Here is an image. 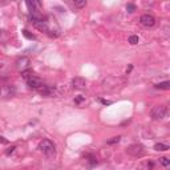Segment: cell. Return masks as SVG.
<instances>
[{"label": "cell", "instance_id": "1", "mask_svg": "<svg viewBox=\"0 0 170 170\" xmlns=\"http://www.w3.org/2000/svg\"><path fill=\"white\" fill-rule=\"evenodd\" d=\"M126 153L129 156L135 157V158H141L146 153V150H145V146L141 145V144H132V145H129L126 148Z\"/></svg>", "mask_w": 170, "mask_h": 170}, {"label": "cell", "instance_id": "2", "mask_svg": "<svg viewBox=\"0 0 170 170\" xmlns=\"http://www.w3.org/2000/svg\"><path fill=\"white\" fill-rule=\"evenodd\" d=\"M166 113H167V108L165 105H157L150 110V117L154 121H160V120H163L166 117Z\"/></svg>", "mask_w": 170, "mask_h": 170}, {"label": "cell", "instance_id": "3", "mask_svg": "<svg viewBox=\"0 0 170 170\" xmlns=\"http://www.w3.org/2000/svg\"><path fill=\"white\" fill-rule=\"evenodd\" d=\"M39 149L41 150L45 156L49 157V156H52V154H55L56 145H55L53 141H51V140H43L39 144Z\"/></svg>", "mask_w": 170, "mask_h": 170}, {"label": "cell", "instance_id": "4", "mask_svg": "<svg viewBox=\"0 0 170 170\" xmlns=\"http://www.w3.org/2000/svg\"><path fill=\"white\" fill-rule=\"evenodd\" d=\"M37 92L41 94V96H44V97H55V96H57L56 88L52 87V85H45V84H43L41 87L39 88Z\"/></svg>", "mask_w": 170, "mask_h": 170}, {"label": "cell", "instance_id": "5", "mask_svg": "<svg viewBox=\"0 0 170 170\" xmlns=\"http://www.w3.org/2000/svg\"><path fill=\"white\" fill-rule=\"evenodd\" d=\"M140 23H141V25L145 27V28H152V27L156 25V18L150 14H145L140 18Z\"/></svg>", "mask_w": 170, "mask_h": 170}, {"label": "cell", "instance_id": "6", "mask_svg": "<svg viewBox=\"0 0 170 170\" xmlns=\"http://www.w3.org/2000/svg\"><path fill=\"white\" fill-rule=\"evenodd\" d=\"M25 81H27L28 87L32 88V89H36V90H37L39 88L43 85V80L40 79V77L35 76V75H31V76L28 77V79H25Z\"/></svg>", "mask_w": 170, "mask_h": 170}, {"label": "cell", "instance_id": "7", "mask_svg": "<svg viewBox=\"0 0 170 170\" xmlns=\"http://www.w3.org/2000/svg\"><path fill=\"white\" fill-rule=\"evenodd\" d=\"M29 63H31V61H29L28 57H20V59H18V61H16V66L23 72V70L29 69V68H28V66H29Z\"/></svg>", "mask_w": 170, "mask_h": 170}, {"label": "cell", "instance_id": "8", "mask_svg": "<svg viewBox=\"0 0 170 170\" xmlns=\"http://www.w3.org/2000/svg\"><path fill=\"white\" fill-rule=\"evenodd\" d=\"M72 87L75 89H84V88L87 87V81L83 77H75L72 80Z\"/></svg>", "mask_w": 170, "mask_h": 170}, {"label": "cell", "instance_id": "9", "mask_svg": "<svg viewBox=\"0 0 170 170\" xmlns=\"http://www.w3.org/2000/svg\"><path fill=\"white\" fill-rule=\"evenodd\" d=\"M85 160H87V163H88V167H89V169L94 167V166H96V165L98 163L97 157L94 156V154H88V156L85 157Z\"/></svg>", "mask_w": 170, "mask_h": 170}, {"label": "cell", "instance_id": "10", "mask_svg": "<svg viewBox=\"0 0 170 170\" xmlns=\"http://www.w3.org/2000/svg\"><path fill=\"white\" fill-rule=\"evenodd\" d=\"M154 169V162L153 161H145L138 166V170H153Z\"/></svg>", "mask_w": 170, "mask_h": 170}, {"label": "cell", "instance_id": "11", "mask_svg": "<svg viewBox=\"0 0 170 170\" xmlns=\"http://www.w3.org/2000/svg\"><path fill=\"white\" fill-rule=\"evenodd\" d=\"M170 149V146L166 145V144H156L154 145V150L157 152H167Z\"/></svg>", "mask_w": 170, "mask_h": 170}, {"label": "cell", "instance_id": "12", "mask_svg": "<svg viewBox=\"0 0 170 170\" xmlns=\"http://www.w3.org/2000/svg\"><path fill=\"white\" fill-rule=\"evenodd\" d=\"M157 89H163V90H169L170 89V81H162V83L156 84Z\"/></svg>", "mask_w": 170, "mask_h": 170}, {"label": "cell", "instance_id": "13", "mask_svg": "<svg viewBox=\"0 0 170 170\" xmlns=\"http://www.w3.org/2000/svg\"><path fill=\"white\" fill-rule=\"evenodd\" d=\"M72 5L75 8H77V9H80V8H84L87 5V1H85V0H75L72 3Z\"/></svg>", "mask_w": 170, "mask_h": 170}, {"label": "cell", "instance_id": "14", "mask_svg": "<svg viewBox=\"0 0 170 170\" xmlns=\"http://www.w3.org/2000/svg\"><path fill=\"white\" fill-rule=\"evenodd\" d=\"M160 163L162 165L163 167H169L170 166V161H169V158H166V157H161V158H160Z\"/></svg>", "mask_w": 170, "mask_h": 170}, {"label": "cell", "instance_id": "15", "mask_svg": "<svg viewBox=\"0 0 170 170\" xmlns=\"http://www.w3.org/2000/svg\"><path fill=\"white\" fill-rule=\"evenodd\" d=\"M121 140V135H117V137H113L112 140H108V145H114V144H118Z\"/></svg>", "mask_w": 170, "mask_h": 170}, {"label": "cell", "instance_id": "16", "mask_svg": "<svg viewBox=\"0 0 170 170\" xmlns=\"http://www.w3.org/2000/svg\"><path fill=\"white\" fill-rule=\"evenodd\" d=\"M138 41H140V37L138 36H135V35H132L130 37H129V43L132 45H135V44H138Z\"/></svg>", "mask_w": 170, "mask_h": 170}, {"label": "cell", "instance_id": "17", "mask_svg": "<svg viewBox=\"0 0 170 170\" xmlns=\"http://www.w3.org/2000/svg\"><path fill=\"white\" fill-rule=\"evenodd\" d=\"M23 35L25 36V37L27 39H29V40H35V35H32V33H29V31H27V29H24V31H23Z\"/></svg>", "mask_w": 170, "mask_h": 170}, {"label": "cell", "instance_id": "18", "mask_svg": "<svg viewBox=\"0 0 170 170\" xmlns=\"http://www.w3.org/2000/svg\"><path fill=\"white\" fill-rule=\"evenodd\" d=\"M126 11H128L129 14H132V12H134V11H135V5H134L133 3L126 4Z\"/></svg>", "mask_w": 170, "mask_h": 170}, {"label": "cell", "instance_id": "19", "mask_svg": "<svg viewBox=\"0 0 170 170\" xmlns=\"http://www.w3.org/2000/svg\"><path fill=\"white\" fill-rule=\"evenodd\" d=\"M15 149H16V146H15V145H12L11 148H8V149L5 150V156H11V154L15 152Z\"/></svg>", "mask_w": 170, "mask_h": 170}, {"label": "cell", "instance_id": "20", "mask_svg": "<svg viewBox=\"0 0 170 170\" xmlns=\"http://www.w3.org/2000/svg\"><path fill=\"white\" fill-rule=\"evenodd\" d=\"M98 101H100L101 104H104V105H110V104H112V101H109V100H104V98H98Z\"/></svg>", "mask_w": 170, "mask_h": 170}, {"label": "cell", "instance_id": "21", "mask_svg": "<svg viewBox=\"0 0 170 170\" xmlns=\"http://www.w3.org/2000/svg\"><path fill=\"white\" fill-rule=\"evenodd\" d=\"M83 101H84V97H83V96H77V97L75 98V102H76V104H81Z\"/></svg>", "mask_w": 170, "mask_h": 170}, {"label": "cell", "instance_id": "22", "mask_svg": "<svg viewBox=\"0 0 170 170\" xmlns=\"http://www.w3.org/2000/svg\"><path fill=\"white\" fill-rule=\"evenodd\" d=\"M0 142H1V144H5V145H7V144H8V140H5L4 137H1V135H0Z\"/></svg>", "mask_w": 170, "mask_h": 170}, {"label": "cell", "instance_id": "23", "mask_svg": "<svg viewBox=\"0 0 170 170\" xmlns=\"http://www.w3.org/2000/svg\"><path fill=\"white\" fill-rule=\"evenodd\" d=\"M133 69V65H129V68L126 69V73H130V70Z\"/></svg>", "mask_w": 170, "mask_h": 170}]
</instances>
